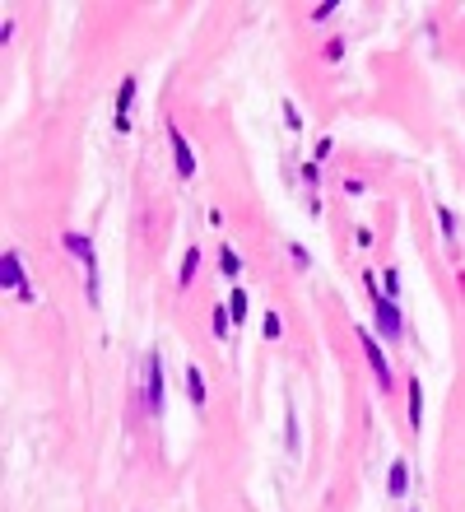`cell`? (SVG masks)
Here are the masks:
<instances>
[{"instance_id": "3957f363", "label": "cell", "mask_w": 465, "mask_h": 512, "mask_svg": "<svg viewBox=\"0 0 465 512\" xmlns=\"http://www.w3.org/2000/svg\"><path fill=\"white\" fill-rule=\"evenodd\" d=\"M372 317H377V326H382L386 340H400V336H405V317H400V308L391 303V298H372Z\"/></svg>"}, {"instance_id": "6da1fadb", "label": "cell", "mask_w": 465, "mask_h": 512, "mask_svg": "<svg viewBox=\"0 0 465 512\" xmlns=\"http://www.w3.org/2000/svg\"><path fill=\"white\" fill-rule=\"evenodd\" d=\"M66 252L84 266V280H89V303L98 308V256H93V243L84 238V233L70 229V233H66Z\"/></svg>"}, {"instance_id": "4fadbf2b", "label": "cell", "mask_w": 465, "mask_h": 512, "mask_svg": "<svg viewBox=\"0 0 465 512\" xmlns=\"http://www.w3.org/2000/svg\"><path fill=\"white\" fill-rule=\"evenodd\" d=\"M219 270H224V275H228V280H233V275H238V270H242V261H238V252H233V247H219Z\"/></svg>"}, {"instance_id": "2e32d148", "label": "cell", "mask_w": 465, "mask_h": 512, "mask_svg": "<svg viewBox=\"0 0 465 512\" xmlns=\"http://www.w3.org/2000/svg\"><path fill=\"white\" fill-rule=\"evenodd\" d=\"M340 56H345V42L331 38V42H326V61H340Z\"/></svg>"}, {"instance_id": "9a60e30c", "label": "cell", "mask_w": 465, "mask_h": 512, "mask_svg": "<svg viewBox=\"0 0 465 512\" xmlns=\"http://www.w3.org/2000/svg\"><path fill=\"white\" fill-rule=\"evenodd\" d=\"M396 294H400V275H396V270H382V298H391V303H396Z\"/></svg>"}, {"instance_id": "ba28073f", "label": "cell", "mask_w": 465, "mask_h": 512, "mask_svg": "<svg viewBox=\"0 0 465 512\" xmlns=\"http://www.w3.org/2000/svg\"><path fill=\"white\" fill-rule=\"evenodd\" d=\"M196 270H200V247H186L182 270H177V289H191V284H196Z\"/></svg>"}, {"instance_id": "277c9868", "label": "cell", "mask_w": 465, "mask_h": 512, "mask_svg": "<svg viewBox=\"0 0 465 512\" xmlns=\"http://www.w3.org/2000/svg\"><path fill=\"white\" fill-rule=\"evenodd\" d=\"M168 149H173L177 177H182V182H191V177H196V154H191V145H186V135L177 131V126H168Z\"/></svg>"}, {"instance_id": "ac0fdd59", "label": "cell", "mask_w": 465, "mask_h": 512, "mask_svg": "<svg viewBox=\"0 0 465 512\" xmlns=\"http://www.w3.org/2000/svg\"><path fill=\"white\" fill-rule=\"evenodd\" d=\"M266 336H270V340L279 336V312H266Z\"/></svg>"}, {"instance_id": "9c48e42d", "label": "cell", "mask_w": 465, "mask_h": 512, "mask_svg": "<svg viewBox=\"0 0 465 512\" xmlns=\"http://www.w3.org/2000/svg\"><path fill=\"white\" fill-rule=\"evenodd\" d=\"M405 391H410V424L419 429V424H424V382L410 378L405 382Z\"/></svg>"}, {"instance_id": "30bf717a", "label": "cell", "mask_w": 465, "mask_h": 512, "mask_svg": "<svg viewBox=\"0 0 465 512\" xmlns=\"http://www.w3.org/2000/svg\"><path fill=\"white\" fill-rule=\"evenodd\" d=\"M186 391H191V405H205V401H210V391H205V378H200L196 364L186 368Z\"/></svg>"}, {"instance_id": "e0dca14e", "label": "cell", "mask_w": 465, "mask_h": 512, "mask_svg": "<svg viewBox=\"0 0 465 512\" xmlns=\"http://www.w3.org/2000/svg\"><path fill=\"white\" fill-rule=\"evenodd\" d=\"M331 14H335V0H326V5H317V10H312V19L321 24V19H331Z\"/></svg>"}, {"instance_id": "7a4b0ae2", "label": "cell", "mask_w": 465, "mask_h": 512, "mask_svg": "<svg viewBox=\"0 0 465 512\" xmlns=\"http://www.w3.org/2000/svg\"><path fill=\"white\" fill-rule=\"evenodd\" d=\"M359 345H363V359H368V368H372V378H377V387L391 391V387H396V378H391V368H386V354H382V345H377V336H372L368 326H359Z\"/></svg>"}, {"instance_id": "8992f818", "label": "cell", "mask_w": 465, "mask_h": 512, "mask_svg": "<svg viewBox=\"0 0 465 512\" xmlns=\"http://www.w3.org/2000/svg\"><path fill=\"white\" fill-rule=\"evenodd\" d=\"M145 405H149V415H159L163 410V359L159 354H149V378H145Z\"/></svg>"}, {"instance_id": "5bb4252c", "label": "cell", "mask_w": 465, "mask_h": 512, "mask_svg": "<svg viewBox=\"0 0 465 512\" xmlns=\"http://www.w3.org/2000/svg\"><path fill=\"white\" fill-rule=\"evenodd\" d=\"M210 322H214V336L224 340V336H228V326H233V312H228V308H214V312H210Z\"/></svg>"}, {"instance_id": "8fae6325", "label": "cell", "mask_w": 465, "mask_h": 512, "mask_svg": "<svg viewBox=\"0 0 465 512\" xmlns=\"http://www.w3.org/2000/svg\"><path fill=\"white\" fill-rule=\"evenodd\" d=\"M405 485H410V466H405V461H396V466H391V475H386L391 499H400V494H405Z\"/></svg>"}, {"instance_id": "7c38bea8", "label": "cell", "mask_w": 465, "mask_h": 512, "mask_svg": "<svg viewBox=\"0 0 465 512\" xmlns=\"http://www.w3.org/2000/svg\"><path fill=\"white\" fill-rule=\"evenodd\" d=\"M247 308H252V303H247V289L233 284V294H228V312H233V322H247Z\"/></svg>"}, {"instance_id": "52a82bcc", "label": "cell", "mask_w": 465, "mask_h": 512, "mask_svg": "<svg viewBox=\"0 0 465 512\" xmlns=\"http://www.w3.org/2000/svg\"><path fill=\"white\" fill-rule=\"evenodd\" d=\"M131 103H135V75H126L117 89V131H131Z\"/></svg>"}, {"instance_id": "5b68a950", "label": "cell", "mask_w": 465, "mask_h": 512, "mask_svg": "<svg viewBox=\"0 0 465 512\" xmlns=\"http://www.w3.org/2000/svg\"><path fill=\"white\" fill-rule=\"evenodd\" d=\"M0 270H5V289H10V294H19L28 303V298H33V289H28V275L24 270H19V252H5V261H0Z\"/></svg>"}]
</instances>
